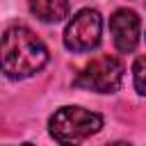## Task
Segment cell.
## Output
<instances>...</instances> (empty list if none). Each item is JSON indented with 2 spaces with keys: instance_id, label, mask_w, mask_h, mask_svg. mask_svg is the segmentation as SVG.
Returning <instances> with one entry per match:
<instances>
[{
  "instance_id": "cell-1",
  "label": "cell",
  "mask_w": 146,
  "mask_h": 146,
  "mask_svg": "<svg viewBox=\"0 0 146 146\" xmlns=\"http://www.w3.org/2000/svg\"><path fill=\"white\" fill-rule=\"evenodd\" d=\"M50 55L46 43L25 25H14L0 36V71L9 80H25L36 75Z\"/></svg>"
},
{
  "instance_id": "cell-2",
  "label": "cell",
  "mask_w": 146,
  "mask_h": 146,
  "mask_svg": "<svg viewBox=\"0 0 146 146\" xmlns=\"http://www.w3.org/2000/svg\"><path fill=\"white\" fill-rule=\"evenodd\" d=\"M103 128V116L80 105H64L48 119V132L59 144H78Z\"/></svg>"
},
{
  "instance_id": "cell-3",
  "label": "cell",
  "mask_w": 146,
  "mask_h": 146,
  "mask_svg": "<svg viewBox=\"0 0 146 146\" xmlns=\"http://www.w3.org/2000/svg\"><path fill=\"white\" fill-rule=\"evenodd\" d=\"M123 73L125 68L119 57L103 55L91 59L78 71V75L73 78V87L96 91V94H114L123 82Z\"/></svg>"
},
{
  "instance_id": "cell-4",
  "label": "cell",
  "mask_w": 146,
  "mask_h": 146,
  "mask_svg": "<svg viewBox=\"0 0 146 146\" xmlns=\"http://www.w3.org/2000/svg\"><path fill=\"white\" fill-rule=\"evenodd\" d=\"M103 34V18L96 9H80L66 23L64 30V46L73 52H89L100 43Z\"/></svg>"
},
{
  "instance_id": "cell-5",
  "label": "cell",
  "mask_w": 146,
  "mask_h": 146,
  "mask_svg": "<svg viewBox=\"0 0 146 146\" xmlns=\"http://www.w3.org/2000/svg\"><path fill=\"white\" fill-rule=\"evenodd\" d=\"M110 34L119 52H132L141 36V21L132 9H116L110 16Z\"/></svg>"
},
{
  "instance_id": "cell-6",
  "label": "cell",
  "mask_w": 146,
  "mask_h": 146,
  "mask_svg": "<svg viewBox=\"0 0 146 146\" xmlns=\"http://www.w3.org/2000/svg\"><path fill=\"white\" fill-rule=\"evenodd\" d=\"M27 5L32 16H36L41 23H59L71 11L68 0H27Z\"/></svg>"
},
{
  "instance_id": "cell-7",
  "label": "cell",
  "mask_w": 146,
  "mask_h": 146,
  "mask_svg": "<svg viewBox=\"0 0 146 146\" xmlns=\"http://www.w3.org/2000/svg\"><path fill=\"white\" fill-rule=\"evenodd\" d=\"M144 73H146V62H144V57H137V59H135V66H132V75H135V91H137L139 96L146 94Z\"/></svg>"
}]
</instances>
